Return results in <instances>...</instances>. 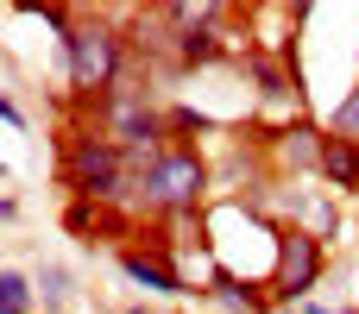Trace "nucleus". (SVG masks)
<instances>
[{"label":"nucleus","instance_id":"f257e3e1","mask_svg":"<svg viewBox=\"0 0 359 314\" xmlns=\"http://www.w3.org/2000/svg\"><path fill=\"white\" fill-rule=\"evenodd\" d=\"M57 183L69 189V201H126L133 157H126L107 132L82 126V132H69L63 151H57Z\"/></svg>","mask_w":359,"mask_h":314},{"label":"nucleus","instance_id":"f03ea898","mask_svg":"<svg viewBox=\"0 0 359 314\" xmlns=\"http://www.w3.org/2000/svg\"><path fill=\"white\" fill-rule=\"evenodd\" d=\"M133 183H139V189H133L139 208H151L158 220H183V214H196L202 195H208V164H202L196 145H170V151H158L151 164H139Z\"/></svg>","mask_w":359,"mask_h":314},{"label":"nucleus","instance_id":"7ed1b4c3","mask_svg":"<svg viewBox=\"0 0 359 314\" xmlns=\"http://www.w3.org/2000/svg\"><path fill=\"white\" fill-rule=\"evenodd\" d=\"M63 57H69V82L82 88V101H88V94H114L120 63H126L120 31H114L107 19H95V13H82V19H76V31L63 38Z\"/></svg>","mask_w":359,"mask_h":314},{"label":"nucleus","instance_id":"20e7f679","mask_svg":"<svg viewBox=\"0 0 359 314\" xmlns=\"http://www.w3.org/2000/svg\"><path fill=\"white\" fill-rule=\"evenodd\" d=\"M322 239L303 233V227H278V277H271V302H303L316 283H322Z\"/></svg>","mask_w":359,"mask_h":314},{"label":"nucleus","instance_id":"39448f33","mask_svg":"<svg viewBox=\"0 0 359 314\" xmlns=\"http://www.w3.org/2000/svg\"><path fill=\"white\" fill-rule=\"evenodd\" d=\"M63 227H69L88 252H95V245L126 252V245L139 239V227H145V220H133L120 201H69V208H63Z\"/></svg>","mask_w":359,"mask_h":314},{"label":"nucleus","instance_id":"423d86ee","mask_svg":"<svg viewBox=\"0 0 359 314\" xmlns=\"http://www.w3.org/2000/svg\"><path fill=\"white\" fill-rule=\"evenodd\" d=\"M114 264H120V277H126V283H139V290H151V296H196V290L183 283V271H177V264H164V258H151V252H139V245L114 252Z\"/></svg>","mask_w":359,"mask_h":314},{"label":"nucleus","instance_id":"0eeeda50","mask_svg":"<svg viewBox=\"0 0 359 314\" xmlns=\"http://www.w3.org/2000/svg\"><path fill=\"white\" fill-rule=\"evenodd\" d=\"M322 176L334 195H359V145L322 126Z\"/></svg>","mask_w":359,"mask_h":314},{"label":"nucleus","instance_id":"6e6552de","mask_svg":"<svg viewBox=\"0 0 359 314\" xmlns=\"http://www.w3.org/2000/svg\"><path fill=\"white\" fill-rule=\"evenodd\" d=\"M38 308V277H25L19 264L0 271V314H32Z\"/></svg>","mask_w":359,"mask_h":314},{"label":"nucleus","instance_id":"1a4fd4ad","mask_svg":"<svg viewBox=\"0 0 359 314\" xmlns=\"http://www.w3.org/2000/svg\"><path fill=\"white\" fill-rule=\"evenodd\" d=\"M69 296H76L69 290V271L63 264H38V308L57 314V308H69Z\"/></svg>","mask_w":359,"mask_h":314},{"label":"nucleus","instance_id":"9d476101","mask_svg":"<svg viewBox=\"0 0 359 314\" xmlns=\"http://www.w3.org/2000/svg\"><path fill=\"white\" fill-rule=\"evenodd\" d=\"M328 132H341V138H353V145H359V82L341 94V107L328 113Z\"/></svg>","mask_w":359,"mask_h":314},{"label":"nucleus","instance_id":"9b49d317","mask_svg":"<svg viewBox=\"0 0 359 314\" xmlns=\"http://www.w3.org/2000/svg\"><path fill=\"white\" fill-rule=\"evenodd\" d=\"M164 126H170V132H215V120H208V113H196V107H170V113H164Z\"/></svg>","mask_w":359,"mask_h":314},{"label":"nucleus","instance_id":"f8f14e48","mask_svg":"<svg viewBox=\"0 0 359 314\" xmlns=\"http://www.w3.org/2000/svg\"><path fill=\"white\" fill-rule=\"evenodd\" d=\"M0 120H6V126H13V132H19V126H25V107H19V101H13V94H0Z\"/></svg>","mask_w":359,"mask_h":314},{"label":"nucleus","instance_id":"ddd939ff","mask_svg":"<svg viewBox=\"0 0 359 314\" xmlns=\"http://www.w3.org/2000/svg\"><path fill=\"white\" fill-rule=\"evenodd\" d=\"M13 220H19V195L6 189V195H0V227H13Z\"/></svg>","mask_w":359,"mask_h":314},{"label":"nucleus","instance_id":"4468645a","mask_svg":"<svg viewBox=\"0 0 359 314\" xmlns=\"http://www.w3.org/2000/svg\"><path fill=\"white\" fill-rule=\"evenodd\" d=\"M334 314H359V308H353V302H347V308H334Z\"/></svg>","mask_w":359,"mask_h":314},{"label":"nucleus","instance_id":"2eb2a0df","mask_svg":"<svg viewBox=\"0 0 359 314\" xmlns=\"http://www.w3.org/2000/svg\"><path fill=\"white\" fill-rule=\"evenodd\" d=\"M120 314H145V308H120Z\"/></svg>","mask_w":359,"mask_h":314}]
</instances>
